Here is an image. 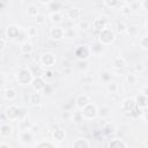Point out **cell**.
Returning <instances> with one entry per match:
<instances>
[{
    "label": "cell",
    "mask_w": 148,
    "mask_h": 148,
    "mask_svg": "<svg viewBox=\"0 0 148 148\" xmlns=\"http://www.w3.org/2000/svg\"><path fill=\"white\" fill-rule=\"evenodd\" d=\"M5 46H6V39H5V38H2V37H0V51H1V50H3V49H5Z\"/></svg>",
    "instance_id": "816d5d0a"
},
{
    "label": "cell",
    "mask_w": 148,
    "mask_h": 148,
    "mask_svg": "<svg viewBox=\"0 0 148 148\" xmlns=\"http://www.w3.org/2000/svg\"><path fill=\"white\" fill-rule=\"evenodd\" d=\"M50 1H51V0H46V1H39L38 3H39V5H44V6H47V5L50 3Z\"/></svg>",
    "instance_id": "11a10c76"
},
{
    "label": "cell",
    "mask_w": 148,
    "mask_h": 148,
    "mask_svg": "<svg viewBox=\"0 0 148 148\" xmlns=\"http://www.w3.org/2000/svg\"><path fill=\"white\" fill-rule=\"evenodd\" d=\"M30 71H31V73H32L34 76H42V75H43V72H44V68H43L42 66L38 65V66H34V67H31Z\"/></svg>",
    "instance_id": "7bdbcfd3"
},
{
    "label": "cell",
    "mask_w": 148,
    "mask_h": 148,
    "mask_svg": "<svg viewBox=\"0 0 148 148\" xmlns=\"http://www.w3.org/2000/svg\"><path fill=\"white\" fill-rule=\"evenodd\" d=\"M0 148H10V145L6 141H1L0 142Z\"/></svg>",
    "instance_id": "f5cc1de1"
},
{
    "label": "cell",
    "mask_w": 148,
    "mask_h": 148,
    "mask_svg": "<svg viewBox=\"0 0 148 148\" xmlns=\"http://www.w3.org/2000/svg\"><path fill=\"white\" fill-rule=\"evenodd\" d=\"M103 47L98 42L94 43L91 46H90V50H91V54H95V56H99L103 53Z\"/></svg>",
    "instance_id": "8d00e7d4"
},
{
    "label": "cell",
    "mask_w": 148,
    "mask_h": 148,
    "mask_svg": "<svg viewBox=\"0 0 148 148\" xmlns=\"http://www.w3.org/2000/svg\"><path fill=\"white\" fill-rule=\"evenodd\" d=\"M27 14H28V16L35 18V17L39 14V7H38L36 3H30V5H28V7H27Z\"/></svg>",
    "instance_id": "83f0119b"
},
{
    "label": "cell",
    "mask_w": 148,
    "mask_h": 148,
    "mask_svg": "<svg viewBox=\"0 0 148 148\" xmlns=\"http://www.w3.org/2000/svg\"><path fill=\"white\" fill-rule=\"evenodd\" d=\"M16 97H17V92H16V90H15L14 88L7 87V88L3 90V98H5L6 101L13 102V101L16 99Z\"/></svg>",
    "instance_id": "cb8c5ba5"
},
{
    "label": "cell",
    "mask_w": 148,
    "mask_h": 148,
    "mask_svg": "<svg viewBox=\"0 0 148 148\" xmlns=\"http://www.w3.org/2000/svg\"><path fill=\"white\" fill-rule=\"evenodd\" d=\"M103 133L108 136H111L113 135L116 132H117V127L114 125V123H112L111 120H106L104 124H103Z\"/></svg>",
    "instance_id": "ffe728a7"
},
{
    "label": "cell",
    "mask_w": 148,
    "mask_h": 148,
    "mask_svg": "<svg viewBox=\"0 0 148 148\" xmlns=\"http://www.w3.org/2000/svg\"><path fill=\"white\" fill-rule=\"evenodd\" d=\"M75 106L79 109V110H82L86 105H88L90 103V98L88 95L86 94H79L76 97H75Z\"/></svg>",
    "instance_id": "5bb4252c"
},
{
    "label": "cell",
    "mask_w": 148,
    "mask_h": 148,
    "mask_svg": "<svg viewBox=\"0 0 148 148\" xmlns=\"http://www.w3.org/2000/svg\"><path fill=\"white\" fill-rule=\"evenodd\" d=\"M106 25H108V20H106L105 17H96V18L92 21V23H91V28H92L94 30H97L98 32H99L101 30H103Z\"/></svg>",
    "instance_id": "e0dca14e"
},
{
    "label": "cell",
    "mask_w": 148,
    "mask_h": 148,
    "mask_svg": "<svg viewBox=\"0 0 148 148\" xmlns=\"http://www.w3.org/2000/svg\"><path fill=\"white\" fill-rule=\"evenodd\" d=\"M25 34L28 38H35L38 35V28L36 25H29L25 30Z\"/></svg>",
    "instance_id": "d590c367"
},
{
    "label": "cell",
    "mask_w": 148,
    "mask_h": 148,
    "mask_svg": "<svg viewBox=\"0 0 148 148\" xmlns=\"http://www.w3.org/2000/svg\"><path fill=\"white\" fill-rule=\"evenodd\" d=\"M81 114L83 117L84 120H91L97 118V105L95 103H89L88 105H86L81 111Z\"/></svg>",
    "instance_id": "8992f818"
},
{
    "label": "cell",
    "mask_w": 148,
    "mask_h": 148,
    "mask_svg": "<svg viewBox=\"0 0 148 148\" xmlns=\"http://www.w3.org/2000/svg\"><path fill=\"white\" fill-rule=\"evenodd\" d=\"M42 77H43L45 81H50V80H52V79L54 77V72H53L51 68H46V69H44Z\"/></svg>",
    "instance_id": "b9f144b4"
},
{
    "label": "cell",
    "mask_w": 148,
    "mask_h": 148,
    "mask_svg": "<svg viewBox=\"0 0 148 148\" xmlns=\"http://www.w3.org/2000/svg\"><path fill=\"white\" fill-rule=\"evenodd\" d=\"M140 8L143 9V10H148V1L147 0L140 1Z\"/></svg>",
    "instance_id": "c3c4849f"
},
{
    "label": "cell",
    "mask_w": 148,
    "mask_h": 148,
    "mask_svg": "<svg viewBox=\"0 0 148 148\" xmlns=\"http://www.w3.org/2000/svg\"><path fill=\"white\" fill-rule=\"evenodd\" d=\"M5 82H6V79H5V75L0 73V87H1L2 84H5Z\"/></svg>",
    "instance_id": "db71d44e"
},
{
    "label": "cell",
    "mask_w": 148,
    "mask_h": 148,
    "mask_svg": "<svg viewBox=\"0 0 148 148\" xmlns=\"http://www.w3.org/2000/svg\"><path fill=\"white\" fill-rule=\"evenodd\" d=\"M46 81L42 77V76H34L32 80H31V88L34 91H38V92H42L44 90V88L46 87Z\"/></svg>",
    "instance_id": "8fae6325"
},
{
    "label": "cell",
    "mask_w": 148,
    "mask_h": 148,
    "mask_svg": "<svg viewBox=\"0 0 148 148\" xmlns=\"http://www.w3.org/2000/svg\"><path fill=\"white\" fill-rule=\"evenodd\" d=\"M71 116H72V112L71 111H64L61 113V118L64 121H69L71 120Z\"/></svg>",
    "instance_id": "bcb514c9"
},
{
    "label": "cell",
    "mask_w": 148,
    "mask_h": 148,
    "mask_svg": "<svg viewBox=\"0 0 148 148\" xmlns=\"http://www.w3.org/2000/svg\"><path fill=\"white\" fill-rule=\"evenodd\" d=\"M98 77H99V81L104 84H106L108 82H110L112 80V75H111V72L109 69H103L99 72L98 74Z\"/></svg>",
    "instance_id": "4316f807"
},
{
    "label": "cell",
    "mask_w": 148,
    "mask_h": 148,
    "mask_svg": "<svg viewBox=\"0 0 148 148\" xmlns=\"http://www.w3.org/2000/svg\"><path fill=\"white\" fill-rule=\"evenodd\" d=\"M139 27L135 25V24H127V28H126V31L125 34L130 37H136L139 35Z\"/></svg>",
    "instance_id": "f546056e"
},
{
    "label": "cell",
    "mask_w": 148,
    "mask_h": 148,
    "mask_svg": "<svg viewBox=\"0 0 148 148\" xmlns=\"http://www.w3.org/2000/svg\"><path fill=\"white\" fill-rule=\"evenodd\" d=\"M134 71H135L134 72L135 74H141V73H143L146 71V65L142 64V62H139V64H136L134 66Z\"/></svg>",
    "instance_id": "f6af8a7d"
},
{
    "label": "cell",
    "mask_w": 148,
    "mask_h": 148,
    "mask_svg": "<svg viewBox=\"0 0 148 148\" xmlns=\"http://www.w3.org/2000/svg\"><path fill=\"white\" fill-rule=\"evenodd\" d=\"M62 6H64V2L51 0L50 3H49L46 7H47V9H50L51 12H60V9L62 8Z\"/></svg>",
    "instance_id": "d6a6232c"
},
{
    "label": "cell",
    "mask_w": 148,
    "mask_h": 148,
    "mask_svg": "<svg viewBox=\"0 0 148 148\" xmlns=\"http://www.w3.org/2000/svg\"><path fill=\"white\" fill-rule=\"evenodd\" d=\"M47 18L54 25L61 24L64 22V15H62L61 12H50L49 15H47Z\"/></svg>",
    "instance_id": "2e32d148"
},
{
    "label": "cell",
    "mask_w": 148,
    "mask_h": 148,
    "mask_svg": "<svg viewBox=\"0 0 148 148\" xmlns=\"http://www.w3.org/2000/svg\"><path fill=\"white\" fill-rule=\"evenodd\" d=\"M56 61H57L56 54L52 52H44L39 57V66H42L44 69L52 68L56 65Z\"/></svg>",
    "instance_id": "277c9868"
},
{
    "label": "cell",
    "mask_w": 148,
    "mask_h": 148,
    "mask_svg": "<svg viewBox=\"0 0 148 148\" xmlns=\"http://www.w3.org/2000/svg\"><path fill=\"white\" fill-rule=\"evenodd\" d=\"M34 20H35V22H36L37 25H42V24H44V23L46 22V16H45L44 14H40V13H39Z\"/></svg>",
    "instance_id": "ee69618b"
},
{
    "label": "cell",
    "mask_w": 148,
    "mask_h": 148,
    "mask_svg": "<svg viewBox=\"0 0 148 148\" xmlns=\"http://www.w3.org/2000/svg\"><path fill=\"white\" fill-rule=\"evenodd\" d=\"M49 36L52 40L59 42V40L65 38V30L60 25H53L49 29Z\"/></svg>",
    "instance_id": "9c48e42d"
},
{
    "label": "cell",
    "mask_w": 148,
    "mask_h": 148,
    "mask_svg": "<svg viewBox=\"0 0 148 148\" xmlns=\"http://www.w3.org/2000/svg\"><path fill=\"white\" fill-rule=\"evenodd\" d=\"M42 101H43V96H42L40 92L32 90V91L29 94V102H30L32 105H39V104L42 103Z\"/></svg>",
    "instance_id": "d4e9b609"
},
{
    "label": "cell",
    "mask_w": 148,
    "mask_h": 148,
    "mask_svg": "<svg viewBox=\"0 0 148 148\" xmlns=\"http://www.w3.org/2000/svg\"><path fill=\"white\" fill-rule=\"evenodd\" d=\"M72 148H91L90 141L86 138H77L73 141Z\"/></svg>",
    "instance_id": "44dd1931"
},
{
    "label": "cell",
    "mask_w": 148,
    "mask_h": 148,
    "mask_svg": "<svg viewBox=\"0 0 148 148\" xmlns=\"http://www.w3.org/2000/svg\"><path fill=\"white\" fill-rule=\"evenodd\" d=\"M61 65H62V68H68V67L71 66V62H69L68 59H62Z\"/></svg>",
    "instance_id": "681fc988"
},
{
    "label": "cell",
    "mask_w": 148,
    "mask_h": 148,
    "mask_svg": "<svg viewBox=\"0 0 148 148\" xmlns=\"http://www.w3.org/2000/svg\"><path fill=\"white\" fill-rule=\"evenodd\" d=\"M20 52L24 56H30L34 52V44L31 42H29L28 39L23 40L20 45Z\"/></svg>",
    "instance_id": "ac0fdd59"
},
{
    "label": "cell",
    "mask_w": 148,
    "mask_h": 148,
    "mask_svg": "<svg viewBox=\"0 0 148 148\" xmlns=\"http://www.w3.org/2000/svg\"><path fill=\"white\" fill-rule=\"evenodd\" d=\"M116 40V32L114 29L106 25L103 30H101L98 32V37H97V42L102 45V46H109L111 44H113Z\"/></svg>",
    "instance_id": "6da1fadb"
},
{
    "label": "cell",
    "mask_w": 148,
    "mask_h": 148,
    "mask_svg": "<svg viewBox=\"0 0 148 148\" xmlns=\"http://www.w3.org/2000/svg\"><path fill=\"white\" fill-rule=\"evenodd\" d=\"M31 126H32V124L28 120V119H21V120H18V131H21V130H31Z\"/></svg>",
    "instance_id": "ab89813d"
},
{
    "label": "cell",
    "mask_w": 148,
    "mask_h": 148,
    "mask_svg": "<svg viewBox=\"0 0 148 148\" xmlns=\"http://www.w3.org/2000/svg\"><path fill=\"white\" fill-rule=\"evenodd\" d=\"M120 108L124 112L126 113H132L135 108H136V104H135V97L133 96H128V97H125L121 103H120Z\"/></svg>",
    "instance_id": "ba28073f"
},
{
    "label": "cell",
    "mask_w": 148,
    "mask_h": 148,
    "mask_svg": "<svg viewBox=\"0 0 148 148\" xmlns=\"http://www.w3.org/2000/svg\"><path fill=\"white\" fill-rule=\"evenodd\" d=\"M125 81L128 86H135L138 83V75L134 72H128L125 76Z\"/></svg>",
    "instance_id": "1f68e13d"
},
{
    "label": "cell",
    "mask_w": 148,
    "mask_h": 148,
    "mask_svg": "<svg viewBox=\"0 0 148 148\" xmlns=\"http://www.w3.org/2000/svg\"><path fill=\"white\" fill-rule=\"evenodd\" d=\"M112 113V110L109 105L97 106V117L101 119H108Z\"/></svg>",
    "instance_id": "d6986e66"
},
{
    "label": "cell",
    "mask_w": 148,
    "mask_h": 148,
    "mask_svg": "<svg viewBox=\"0 0 148 148\" xmlns=\"http://www.w3.org/2000/svg\"><path fill=\"white\" fill-rule=\"evenodd\" d=\"M66 17L71 22L77 21L81 17V9L79 7H75V6H72V7L67 8V10H66Z\"/></svg>",
    "instance_id": "7c38bea8"
},
{
    "label": "cell",
    "mask_w": 148,
    "mask_h": 148,
    "mask_svg": "<svg viewBox=\"0 0 148 148\" xmlns=\"http://www.w3.org/2000/svg\"><path fill=\"white\" fill-rule=\"evenodd\" d=\"M34 148H58V146H56L53 142L51 141H46V140H42L35 143Z\"/></svg>",
    "instance_id": "836d02e7"
},
{
    "label": "cell",
    "mask_w": 148,
    "mask_h": 148,
    "mask_svg": "<svg viewBox=\"0 0 148 148\" xmlns=\"http://www.w3.org/2000/svg\"><path fill=\"white\" fill-rule=\"evenodd\" d=\"M105 89H106V91L110 92V94H117V92L119 91V84H118L116 81L111 80L110 82H108V83L105 84Z\"/></svg>",
    "instance_id": "4dcf8cb0"
},
{
    "label": "cell",
    "mask_w": 148,
    "mask_h": 148,
    "mask_svg": "<svg viewBox=\"0 0 148 148\" xmlns=\"http://www.w3.org/2000/svg\"><path fill=\"white\" fill-rule=\"evenodd\" d=\"M74 56L79 61H87L91 57L90 45L88 44H80L74 50Z\"/></svg>",
    "instance_id": "3957f363"
},
{
    "label": "cell",
    "mask_w": 148,
    "mask_h": 148,
    "mask_svg": "<svg viewBox=\"0 0 148 148\" xmlns=\"http://www.w3.org/2000/svg\"><path fill=\"white\" fill-rule=\"evenodd\" d=\"M92 81H94V79H92V76H90V75H86V76H83V79H82V82H83L84 84H92Z\"/></svg>",
    "instance_id": "7dc6e473"
},
{
    "label": "cell",
    "mask_w": 148,
    "mask_h": 148,
    "mask_svg": "<svg viewBox=\"0 0 148 148\" xmlns=\"http://www.w3.org/2000/svg\"><path fill=\"white\" fill-rule=\"evenodd\" d=\"M20 34H21V27L17 25V24H10V25H8L6 28V31H5L6 38L9 39V40H17Z\"/></svg>",
    "instance_id": "30bf717a"
},
{
    "label": "cell",
    "mask_w": 148,
    "mask_h": 148,
    "mask_svg": "<svg viewBox=\"0 0 148 148\" xmlns=\"http://www.w3.org/2000/svg\"><path fill=\"white\" fill-rule=\"evenodd\" d=\"M17 140L23 146L31 145L34 142V133L31 130H21L17 133Z\"/></svg>",
    "instance_id": "52a82bcc"
},
{
    "label": "cell",
    "mask_w": 148,
    "mask_h": 148,
    "mask_svg": "<svg viewBox=\"0 0 148 148\" xmlns=\"http://www.w3.org/2000/svg\"><path fill=\"white\" fill-rule=\"evenodd\" d=\"M135 104H136V108L142 110V109H147L148 106V97L139 94L138 97H135Z\"/></svg>",
    "instance_id": "484cf974"
},
{
    "label": "cell",
    "mask_w": 148,
    "mask_h": 148,
    "mask_svg": "<svg viewBox=\"0 0 148 148\" xmlns=\"http://www.w3.org/2000/svg\"><path fill=\"white\" fill-rule=\"evenodd\" d=\"M34 75L30 71V68L28 67H21L17 69V72L15 73V79L20 84H30L31 80H32Z\"/></svg>",
    "instance_id": "7a4b0ae2"
},
{
    "label": "cell",
    "mask_w": 148,
    "mask_h": 148,
    "mask_svg": "<svg viewBox=\"0 0 148 148\" xmlns=\"http://www.w3.org/2000/svg\"><path fill=\"white\" fill-rule=\"evenodd\" d=\"M21 114H22V111H21L20 106H17L15 104H12V105L6 108L5 116L8 120H12V121L21 120Z\"/></svg>",
    "instance_id": "5b68a950"
},
{
    "label": "cell",
    "mask_w": 148,
    "mask_h": 148,
    "mask_svg": "<svg viewBox=\"0 0 148 148\" xmlns=\"http://www.w3.org/2000/svg\"><path fill=\"white\" fill-rule=\"evenodd\" d=\"M51 136H52L53 141H56L57 143H62V142L66 140L67 133H66V131H65L64 128L58 127V128H56V130H53V131H52Z\"/></svg>",
    "instance_id": "4fadbf2b"
},
{
    "label": "cell",
    "mask_w": 148,
    "mask_h": 148,
    "mask_svg": "<svg viewBox=\"0 0 148 148\" xmlns=\"http://www.w3.org/2000/svg\"><path fill=\"white\" fill-rule=\"evenodd\" d=\"M83 120H84V119H83V117H82V114H81L80 111L72 112V116H71V120H69V121H72V123H74V124L79 125V124H81Z\"/></svg>",
    "instance_id": "e575fe53"
},
{
    "label": "cell",
    "mask_w": 148,
    "mask_h": 148,
    "mask_svg": "<svg viewBox=\"0 0 148 148\" xmlns=\"http://www.w3.org/2000/svg\"><path fill=\"white\" fill-rule=\"evenodd\" d=\"M139 46L143 50V51H147L148 50V36L147 35H143L139 38Z\"/></svg>",
    "instance_id": "60d3db41"
},
{
    "label": "cell",
    "mask_w": 148,
    "mask_h": 148,
    "mask_svg": "<svg viewBox=\"0 0 148 148\" xmlns=\"http://www.w3.org/2000/svg\"><path fill=\"white\" fill-rule=\"evenodd\" d=\"M14 133V127L9 123H2L0 124V136L1 138H9Z\"/></svg>",
    "instance_id": "9a60e30c"
},
{
    "label": "cell",
    "mask_w": 148,
    "mask_h": 148,
    "mask_svg": "<svg viewBox=\"0 0 148 148\" xmlns=\"http://www.w3.org/2000/svg\"><path fill=\"white\" fill-rule=\"evenodd\" d=\"M116 31L118 32V34H125V31H126V28H127V23L125 22V21H118L117 23H116ZM114 31V32H116Z\"/></svg>",
    "instance_id": "f35d334b"
},
{
    "label": "cell",
    "mask_w": 148,
    "mask_h": 148,
    "mask_svg": "<svg viewBox=\"0 0 148 148\" xmlns=\"http://www.w3.org/2000/svg\"><path fill=\"white\" fill-rule=\"evenodd\" d=\"M108 148H128L127 143L119 138H113L109 141L108 143Z\"/></svg>",
    "instance_id": "7402d4cb"
},
{
    "label": "cell",
    "mask_w": 148,
    "mask_h": 148,
    "mask_svg": "<svg viewBox=\"0 0 148 148\" xmlns=\"http://www.w3.org/2000/svg\"><path fill=\"white\" fill-rule=\"evenodd\" d=\"M141 95L148 97V86H147V84H145V86L142 87V89H141Z\"/></svg>",
    "instance_id": "f907efd6"
},
{
    "label": "cell",
    "mask_w": 148,
    "mask_h": 148,
    "mask_svg": "<svg viewBox=\"0 0 148 148\" xmlns=\"http://www.w3.org/2000/svg\"><path fill=\"white\" fill-rule=\"evenodd\" d=\"M77 27L80 28V30H82V31L86 32V31H89L91 29V22H89L88 20H81L79 22Z\"/></svg>",
    "instance_id": "74e56055"
},
{
    "label": "cell",
    "mask_w": 148,
    "mask_h": 148,
    "mask_svg": "<svg viewBox=\"0 0 148 148\" xmlns=\"http://www.w3.org/2000/svg\"><path fill=\"white\" fill-rule=\"evenodd\" d=\"M71 72V68L68 67V68H62V73L65 74V73H69Z\"/></svg>",
    "instance_id": "9f6ffc18"
},
{
    "label": "cell",
    "mask_w": 148,
    "mask_h": 148,
    "mask_svg": "<svg viewBox=\"0 0 148 148\" xmlns=\"http://www.w3.org/2000/svg\"><path fill=\"white\" fill-rule=\"evenodd\" d=\"M111 62H112V67L114 69H123L126 66V59L124 57H121V56L113 57Z\"/></svg>",
    "instance_id": "603a6c76"
},
{
    "label": "cell",
    "mask_w": 148,
    "mask_h": 148,
    "mask_svg": "<svg viewBox=\"0 0 148 148\" xmlns=\"http://www.w3.org/2000/svg\"><path fill=\"white\" fill-rule=\"evenodd\" d=\"M102 5L104 7H106L108 9H114V8H118L123 5V1H118V0H104L102 2Z\"/></svg>",
    "instance_id": "f1b7e54d"
}]
</instances>
